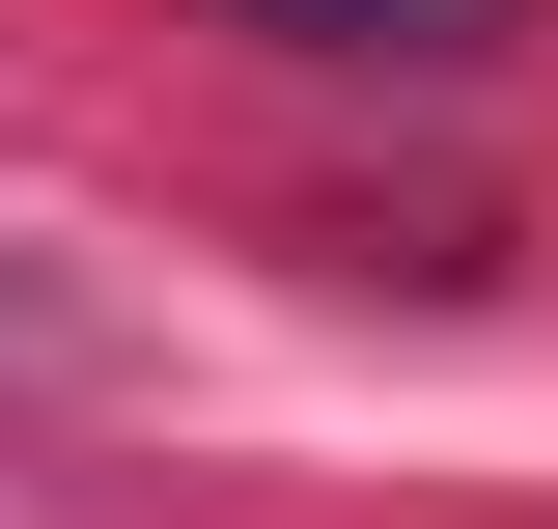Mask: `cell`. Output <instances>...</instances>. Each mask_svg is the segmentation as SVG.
<instances>
[{"mask_svg": "<svg viewBox=\"0 0 558 529\" xmlns=\"http://www.w3.org/2000/svg\"><path fill=\"white\" fill-rule=\"evenodd\" d=\"M279 57H502V0H252Z\"/></svg>", "mask_w": 558, "mask_h": 529, "instance_id": "1", "label": "cell"}]
</instances>
